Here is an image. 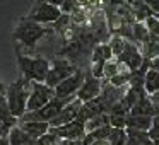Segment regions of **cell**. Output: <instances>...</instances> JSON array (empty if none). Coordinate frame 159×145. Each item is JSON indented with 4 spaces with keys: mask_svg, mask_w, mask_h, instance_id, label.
<instances>
[{
    "mask_svg": "<svg viewBox=\"0 0 159 145\" xmlns=\"http://www.w3.org/2000/svg\"><path fill=\"white\" fill-rule=\"evenodd\" d=\"M128 77H130V75H115L113 79H111V82H113L115 86H121L125 80H128Z\"/></svg>",
    "mask_w": 159,
    "mask_h": 145,
    "instance_id": "4316f807",
    "label": "cell"
},
{
    "mask_svg": "<svg viewBox=\"0 0 159 145\" xmlns=\"http://www.w3.org/2000/svg\"><path fill=\"white\" fill-rule=\"evenodd\" d=\"M28 87H29V82L26 79H19L7 87L5 99H7L9 111L14 118H21L26 113V104H28V99H29Z\"/></svg>",
    "mask_w": 159,
    "mask_h": 145,
    "instance_id": "6da1fadb",
    "label": "cell"
},
{
    "mask_svg": "<svg viewBox=\"0 0 159 145\" xmlns=\"http://www.w3.org/2000/svg\"><path fill=\"white\" fill-rule=\"evenodd\" d=\"M67 101L62 99H57L53 97L46 106H43L41 109L38 111H33V113H24L21 116V123H28V121H39V123H50L53 118L58 116V113L67 106Z\"/></svg>",
    "mask_w": 159,
    "mask_h": 145,
    "instance_id": "3957f363",
    "label": "cell"
},
{
    "mask_svg": "<svg viewBox=\"0 0 159 145\" xmlns=\"http://www.w3.org/2000/svg\"><path fill=\"white\" fill-rule=\"evenodd\" d=\"M118 73V70H116V65L115 63H104V75H108V77H111L113 79L115 75Z\"/></svg>",
    "mask_w": 159,
    "mask_h": 145,
    "instance_id": "484cf974",
    "label": "cell"
},
{
    "mask_svg": "<svg viewBox=\"0 0 159 145\" xmlns=\"http://www.w3.org/2000/svg\"><path fill=\"white\" fill-rule=\"evenodd\" d=\"M152 103L159 106V92H156V94H154V97H152Z\"/></svg>",
    "mask_w": 159,
    "mask_h": 145,
    "instance_id": "f1b7e54d",
    "label": "cell"
},
{
    "mask_svg": "<svg viewBox=\"0 0 159 145\" xmlns=\"http://www.w3.org/2000/svg\"><path fill=\"white\" fill-rule=\"evenodd\" d=\"M57 140H58V138H57L55 135H52V133L48 131V133L43 135L41 138H38V140H36V143H38V145H53Z\"/></svg>",
    "mask_w": 159,
    "mask_h": 145,
    "instance_id": "603a6c76",
    "label": "cell"
},
{
    "mask_svg": "<svg viewBox=\"0 0 159 145\" xmlns=\"http://www.w3.org/2000/svg\"><path fill=\"white\" fill-rule=\"evenodd\" d=\"M127 126H130V130L147 131L152 126V118L151 116H130L127 120Z\"/></svg>",
    "mask_w": 159,
    "mask_h": 145,
    "instance_id": "9a60e30c",
    "label": "cell"
},
{
    "mask_svg": "<svg viewBox=\"0 0 159 145\" xmlns=\"http://www.w3.org/2000/svg\"><path fill=\"white\" fill-rule=\"evenodd\" d=\"M26 145H38V143H36V140H31L29 143H26Z\"/></svg>",
    "mask_w": 159,
    "mask_h": 145,
    "instance_id": "1f68e13d",
    "label": "cell"
},
{
    "mask_svg": "<svg viewBox=\"0 0 159 145\" xmlns=\"http://www.w3.org/2000/svg\"><path fill=\"white\" fill-rule=\"evenodd\" d=\"M125 145H154L145 131H137V130H128L127 133V143Z\"/></svg>",
    "mask_w": 159,
    "mask_h": 145,
    "instance_id": "2e32d148",
    "label": "cell"
},
{
    "mask_svg": "<svg viewBox=\"0 0 159 145\" xmlns=\"http://www.w3.org/2000/svg\"><path fill=\"white\" fill-rule=\"evenodd\" d=\"M149 138L154 145H159V125H152L151 130H149Z\"/></svg>",
    "mask_w": 159,
    "mask_h": 145,
    "instance_id": "cb8c5ba5",
    "label": "cell"
},
{
    "mask_svg": "<svg viewBox=\"0 0 159 145\" xmlns=\"http://www.w3.org/2000/svg\"><path fill=\"white\" fill-rule=\"evenodd\" d=\"M152 70H156V72H159V58H156V60H152Z\"/></svg>",
    "mask_w": 159,
    "mask_h": 145,
    "instance_id": "83f0119b",
    "label": "cell"
},
{
    "mask_svg": "<svg viewBox=\"0 0 159 145\" xmlns=\"http://www.w3.org/2000/svg\"><path fill=\"white\" fill-rule=\"evenodd\" d=\"M120 62L127 63L128 68L134 70V72H137L144 60H142V56L137 53V50H135V46L132 45V43H125V48H123V51H121V55H120Z\"/></svg>",
    "mask_w": 159,
    "mask_h": 145,
    "instance_id": "7c38bea8",
    "label": "cell"
},
{
    "mask_svg": "<svg viewBox=\"0 0 159 145\" xmlns=\"http://www.w3.org/2000/svg\"><path fill=\"white\" fill-rule=\"evenodd\" d=\"M108 142H110V145H125L127 143V131L111 128L110 137H108Z\"/></svg>",
    "mask_w": 159,
    "mask_h": 145,
    "instance_id": "d6986e66",
    "label": "cell"
},
{
    "mask_svg": "<svg viewBox=\"0 0 159 145\" xmlns=\"http://www.w3.org/2000/svg\"><path fill=\"white\" fill-rule=\"evenodd\" d=\"M132 34H134V38L137 39V41H147V39H149V31L142 24H135Z\"/></svg>",
    "mask_w": 159,
    "mask_h": 145,
    "instance_id": "7402d4cb",
    "label": "cell"
},
{
    "mask_svg": "<svg viewBox=\"0 0 159 145\" xmlns=\"http://www.w3.org/2000/svg\"><path fill=\"white\" fill-rule=\"evenodd\" d=\"M74 73H75V67H74L72 63H69L67 60H55L53 68H50L45 82L50 89H55L58 84H62L63 80L69 79Z\"/></svg>",
    "mask_w": 159,
    "mask_h": 145,
    "instance_id": "52a82bcc",
    "label": "cell"
},
{
    "mask_svg": "<svg viewBox=\"0 0 159 145\" xmlns=\"http://www.w3.org/2000/svg\"><path fill=\"white\" fill-rule=\"evenodd\" d=\"M9 145H26L31 142V138L21 130V126H14L9 133Z\"/></svg>",
    "mask_w": 159,
    "mask_h": 145,
    "instance_id": "ac0fdd59",
    "label": "cell"
},
{
    "mask_svg": "<svg viewBox=\"0 0 159 145\" xmlns=\"http://www.w3.org/2000/svg\"><path fill=\"white\" fill-rule=\"evenodd\" d=\"M17 63L19 68H21L22 75L28 82H45L46 75L50 72V63L48 60L41 58V56H36V58H29V56H22L17 55Z\"/></svg>",
    "mask_w": 159,
    "mask_h": 145,
    "instance_id": "7a4b0ae2",
    "label": "cell"
},
{
    "mask_svg": "<svg viewBox=\"0 0 159 145\" xmlns=\"http://www.w3.org/2000/svg\"><path fill=\"white\" fill-rule=\"evenodd\" d=\"M144 89L151 94L159 92V72L156 70H149L145 73V79H144Z\"/></svg>",
    "mask_w": 159,
    "mask_h": 145,
    "instance_id": "e0dca14e",
    "label": "cell"
},
{
    "mask_svg": "<svg viewBox=\"0 0 159 145\" xmlns=\"http://www.w3.org/2000/svg\"><path fill=\"white\" fill-rule=\"evenodd\" d=\"M84 84V75L82 72H75L74 75H70L69 79H65L62 84L55 87V97L57 99L67 101V103H72V96L75 90H79Z\"/></svg>",
    "mask_w": 159,
    "mask_h": 145,
    "instance_id": "ba28073f",
    "label": "cell"
},
{
    "mask_svg": "<svg viewBox=\"0 0 159 145\" xmlns=\"http://www.w3.org/2000/svg\"><path fill=\"white\" fill-rule=\"evenodd\" d=\"M123 48H125V41H123V39H121L120 36H113V39H111V43H110L111 53L120 56L121 51H123Z\"/></svg>",
    "mask_w": 159,
    "mask_h": 145,
    "instance_id": "ffe728a7",
    "label": "cell"
},
{
    "mask_svg": "<svg viewBox=\"0 0 159 145\" xmlns=\"http://www.w3.org/2000/svg\"><path fill=\"white\" fill-rule=\"evenodd\" d=\"M156 114H159V109L152 101H149L147 97H142L134 108H132V116H151L154 118Z\"/></svg>",
    "mask_w": 159,
    "mask_h": 145,
    "instance_id": "5bb4252c",
    "label": "cell"
},
{
    "mask_svg": "<svg viewBox=\"0 0 159 145\" xmlns=\"http://www.w3.org/2000/svg\"><path fill=\"white\" fill-rule=\"evenodd\" d=\"M45 34H46L45 28H41V26L36 24V22L28 21V19H22L21 24H19L14 31V38L17 39V41H21L22 45L29 46V48L34 46L36 41H38L39 38H43Z\"/></svg>",
    "mask_w": 159,
    "mask_h": 145,
    "instance_id": "277c9868",
    "label": "cell"
},
{
    "mask_svg": "<svg viewBox=\"0 0 159 145\" xmlns=\"http://www.w3.org/2000/svg\"><path fill=\"white\" fill-rule=\"evenodd\" d=\"M152 125H159V114H156V116L152 118Z\"/></svg>",
    "mask_w": 159,
    "mask_h": 145,
    "instance_id": "4dcf8cb0",
    "label": "cell"
},
{
    "mask_svg": "<svg viewBox=\"0 0 159 145\" xmlns=\"http://www.w3.org/2000/svg\"><path fill=\"white\" fill-rule=\"evenodd\" d=\"M53 97H55V90L50 89L46 84H38V82L31 84V92H29V99H28V104H26V113L41 109Z\"/></svg>",
    "mask_w": 159,
    "mask_h": 145,
    "instance_id": "5b68a950",
    "label": "cell"
},
{
    "mask_svg": "<svg viewBox=\"0 0 159 145\" xmlns=\"http://www.w3.org/2000/svg\"><path fill=\"white\" fill-rule=\"evenodd\" d=\"M62 17V11L55 7L53 4H46V2H39L31 9L29 15L26 19L31 22H57Z\"/></svg>",
    "mask_w": 159,
    "mask_h": 145,
    "instance_id": "8992f818",
    "label": "cell"
},
{
    "mask_svg": "<svg viewBox=\"0 0 159 145\" xmlns=\"http://www.w3.org/2000/svg\"><path fill=\"white\" fill-rule=\"evenodd\" d=\"M101 92V84L99 80L96 79V77H93V73H89V75L86 77V80H84L82 87L79 89V96H77V99L80 101V103H89V101L96 99L98 94Z\"/></svg>",
    "mask_w": 159,
    "mask_h": 145,
    "instance_id": "8fae6325",
    "label": "cell"
},
{
    "mask_svg": "<svg viewBox=\"0 0 159 145\" xmlns=\"http://www.w3.org/2000/svg\"><path fill=\"white\" fill-rule=\"evenodd\" d=\"M147 28L152 31V34H154V36H159V21L156 17H152V15H151V17H147Z\"/></svg>",
    "mask_w": 159,
    "mask_h": 145,
    "instance_id": "d4e9b609",
    "label": "cell"
},
{
    "mask_svg": "<svg viewBox=\"0 0 159 145\" xmlns=\"http://www.w3.org/2000/svg\"><path fill=\"white\" fill-rule=\"evenodd\" d=\"M93 145H110V142H108V140H101V142H96V143H93Z\"/></svg>",
    "mask_w": 159,
    "mask_h": 145,
    "instance_id": "f546056e",
    "label": "cell"
},
{
    "mask_svg": "<svg viewBox=\"0 0 159 145\" xmlns=\"http://www.w3.org/2000/svg\"><path fill=\"white\" fill-rule=\"evenodd\" d=\"M79 109H80V101H79V99H77V101H72V103H69V104H67V106L58 113V116L53 118V120L48 123L50 128H60V126H63V125L72 123L74 120H77Z\"/></svg>",
    "mask_w": 159,
    "mask_h": 145,
    "instance_id": "30bf717a",
    "label": "cell"
},
{
    "mask_svg": "<svg viewBox=\"0 0 159 145\" xmlns=\"http://www.w3.org/2000/svg\"><path fill=\"white\" fill-rule=\"evenodd\" d=\"M110 126L115 130H123L127 126V118L120 116V114H111L110 116Z\"/></svg>",
    "mask_w": 159,
    "mask_h": 145,
    "instance_id": "44dd1931",
    "label": "cell"
},
{
    "mask_svg": "<svg viewBox=\"0 0 159 145\" xmlns=\"http://www.w3.org/2000/svg\"><path fill=\"white\" fill-rule=\"evenodd\" d=\"M50 133L55 135L57 138H62V140L67 142H75L79 138H84L86 135V123H82L80 120H74L72 123L69 125H63L60 128H50Z\"/></svg>",
    "mask_w": 159,
    "mask_h": 145,
    "instance_id": "9c48e42d",
    "label": "cell"
},
{
    "mask_svg": "<svg viewBox=\"0 0 159 145\" xmlns=\"http://www.w3.org/2000/svg\"><path fill=\"white\" fill-rule=\"evenodd\" d=\"M19 126H21V130L24 131L31 140H38V138H41L43 135H46L48 130H50L48 123H39V121H28V123H21Z\"/></svg>",
    "mask_w": 159,
    "mask_h": 145,
    "instance_id": "4fadbf2b",
    "label": "cell"
}]
</instances>
